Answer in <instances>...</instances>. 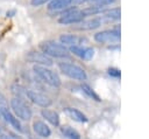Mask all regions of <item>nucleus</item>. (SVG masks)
<instances>
[{
	"label": "nucleus",
	"instance_id": "nucleus-1",
	"mask_svg": "<svg viewBox=\"0 0 149 139\" xmlns=\"http://www.w3.org/2000/svg\"><path fill=\"white\" fill-rule=\"evenodd\" d=\"M40 48L44 54H47L50 57H58V58H66L70 56L69 50L64 44L57 43L54 41H45L40 44Z\"/></svg>",
	"mask_w": 149,
	"mask_h": 139
},
{
	"label": "nucleus",
	"instance_id": "nucleus-2",
	"mask_svg": "<svg viewBox=\"0 0 149 139\" xmlns=\"http://www.w3.org/2000/svg\"><path fill=\"white\" fill-rule=\"evenodd\" d=\"M33 70H34V72H35L44 83L49 84L50 86H54V88L61 86L62 82H61L59 76H58L55 71H52V70L45 68V65H37V64H36V65H34Z\"/></svg>",
	"mask_w": 149,
	"mask_h": 139
},
{
	"label": "nucleus",
	"instance_id": "nucleus-3",
	"mask_svg": "<svg viewBox=\"0 0 149 139\" xmlns=\"http://www.w3.org/2000/svg\"><path fill=\"white\" fill-rule=\"evenodd\" d=\"M61 71L66 75L70 78L77 79V81H85L87 78V75L85 72V70L83 68H80L79 65H76L73 63H68V62H62L58 64Z\"/></svg>",
	"mask_w": 149,
	"mask_h": 139
},
{
	"label": "nucleus",
	"instance_id": "nucleus-4",
	"mask_svg": "<svg viewBox=\"0 0 149 139\" xmlns=\"http://www.w3.org/2000/svg\"><path fill=\"white\" fill-rule=\"evenodd\" d=\"M61 18L58 19V22L61 25H74L84 20L85 14L83 11H79L77 8H65V11H59Z\"/></svg>",
	"mask_w": 149,
	"mask_h": 139
},
{
	"label": "nucleus",
	"instance_id": "nucleus-5",
	"mask_svg": "<svg viewBox=\"0 0 149 139\" xmlns=\"http://www.w3.org/2000/svg\"><path fill=\"white\" fill-rule=\"evenodd\" d=\"M10 107L14 111L15 116L22 120H29L31 118V110L27 104L20 98V97H14L10 99Z\"/></svg>",
	"mask_w": 149,
	"mask_h": 139
},
{
	"label": "nucleus",
	"instance_id": "nucleus-6",
	"mask_svg": "<svg viewBox=\"0 0 149 139\" xmlns=\"http://www.w3.org/2000/svg\"><path fill=\"white\" fill-rule=\"evenodd\" d=\"M94 40L99 43H107V42H118L120 40V30L112 29V30H102L94 34Z\"/></svg>",
	"mask_w": 149,
	"mask_h": 139
},
{
	"label": "nucleus",
	"instance_id": "nucleus-7",
	"mask_svg": "<svg viewBox=\"0 0 149 139\" xmlns=\"http://www.w3.org/2000/svg\"><path fill=\"white\" fill-rule=\"evenodd\" d=\"M26 96L34 104H36L38 106H42V107H48L52 104L51 99L48 96H45L41 92H37V91H34V90H26Z\"/></svg>",
	"mask_w": 149,
	"mask_h": 139
},
{
	"label": "nucleus",
	"instance_id": "nucleus-8",
	"mask_svg": "<svg viewBox=\"0 0 149 139\" xmlns=\"http://www.w3.org/2000/svg\"><path fill=\"white\" fill-rule=\"evenodd\" d=\"M27 60L37 65H52V60L50 56L43 51H29L27 54Z\"/></svg>",
	"mask_w": 149,
	"mask_h": 139
},
{
	"label": "nucleus",
	"instance_id": "nucleus-9",
	"mask_svg": "<svg viewBox=\"0 0 149 139\" xmlns=\"http://www.w3.org/2000/svg\"><path fill=\"white\" fill-rule=\"evenodd\" d=\"M70 51L73 53L74 55H77L78 57H80L83 60H86V61L91 60L93 57V55H94V49L93 48H90V47L84 48V47H80V46H77V44L76 46H71Z\"/></svg>",
	"mask_w": 149,
	"mask_h": 139
},
{
	"label": "nucleus",
	"instance_id": "nucleus-10",
	"mask_svg": "<svg viewBox=\"0 0 149 139\" xmlns=\"http://www.w3.org/2000/svg\"><path fill=\"white\" fill-rule=\"evenodd\" d=\"M0 113H1V117H2L7 123H9V124L15 128V130H17L19 132H21V131H22L21 123L19 121V119H17L14 114H12V112H10L7 107L2 106V107L0 109Z\"/></svg>",
	"mask_w": 149,
	"mask_h": 139
},
{
	"label": "nucleus",
	"instance_id": "nucleus-11",
	"mask_svg": "<svg viewBox=\"0 0 149 139\" xmlns=\"http://www.w3.org/2000/svg\"><path fill=\"white\" fill-rule=\"evenodd\" d=\"M101 25V20L100 19H91L87 21H80L77 23V26L74 27V29L77 30H91V29H95Z\"/></svg>",
	"mask_w": 149,
	"mask_h": 139
},
{
	"label": "nucleus",
	"instance_id": "nucleus-12",
	"mask_svg": "<svg viewBox=\"0 0 149 139\" xmlns=\"http://www.w3.org/2000/svg\"><path fill=\"white\" fill-rule=\"evenodd\" d=\"M64 112L66 113V116H69L74 121H78V123H86L87 121V117L83 112H80L79 110H77V109L65 107L64 109Z\"/></svg>",
	"mask_w": 149,
	"mask_h": 139
},
{
	"label": "nucleus",
	"instance_id": "nucleus-13",
	"mask_svg": "<svg viewBox=\"0 0 149 139\" xmlns=\"http://www.w3.org/2000/svg\"><path fill=\"white\" fill-rule=\"evenodd\" d=\"M33 128H34V131H35L40 137H43V138H48V137H50V134H51V131H50L49 126H48L45 123L41 121V120L34 121Z\"/></svg>",
	"mask_w": 149,
	"mask_h": 139
},
{
	"label": "nucleus",
	"instance_id": "nucleus-14",
	"mask_svg": "<svg viewBox=\"0 0 149 139\" xmlns=\"http://www.w3.org/2000/svg\"><path fill=\"white\" fill-rule=\"evenodd\" d=\"M41 114H42V117H43L45 120H48L50 124H52V125H55V126H58V125H59V116H58L57 112H55V111L49 110V109L45 107V109L42 110Z\"/></svg>",
	"mask_w": 149,
	"mask_h": 139
},
{
	"label": "nucleus",
	"instance_id": "nucleus-15",
	"mask_svg": "<svg viewBox=\"0 0 149 139\" xmlns=\"http://www.w3.org/2000/svg\"><path fill=\"white\" fill-rule=\"evenodd\" d=\"M70 4H72V0H51L48 8L50 11L59 12V11L68 8V6H70Z\"/></svg>",
	"mask_w": 149,
	"mask_h": 139
},
{
	"label": "nucleus",
	"instance_id": "nucleus-16",
	"mask_svg": "<svg viewBox=\"0 0 149 139\" xmlns=\"http://www.w3.org/2000/svg\"><path fill=\"white\" fill-rule=\"evenodd\" d=\"M120 8L115 7V8H111V9H104L102 12V16L107 20H119L120 19Z\"/></svg>",
	"mask_w": 149,
	"mask_h": 139
},
{
	"label": "nucleus",
	"instance_id": "nucleus-17",
	"mask_svg": "<svg viewBox=\"0 0 149 139\" xmlns=\"http://www.w3.org/2000/svg\"><path fill=\"white\" fill-rule=\"evenodd\" d=\"M59 42L66 46H76L78 43V37L72 34H64L59 36Z\"/></svg>",
	"mask_w": 149,
	"mask_h": 139
},
{
	"label": "nucleus",
	"instance_id": "nucleus-18",
	"mask_svg": "<svg viewBox=\"0 0 149 139\" xmlns=\"http://www.w3.org/2000/svg\"><path fill=\"white\" fill-rule=\"evenodd\" d=\"M61 132H62L63 135L66 137L68 139H80L79 133H78L76 130H73L71 126H63V127L61 128Z\"/></svg>",
	"mask_w": 149,
	"mask_h": 139
},
{
	"label": "nucleus",
	"instance_id": "nucleus-19",
	"mask_svg": "<svg viewBox=\"0 0 149 139\" xmlns=\"http://www.w3.org/2000/svg\"><path fill=\"white\" fill-rule=\"evenodd\" d=\"M81 89H83V91L90 97V98H92V99H94V100H97V102H99L100 100V98H99V96L88 86V85H86V84H83L81 85Z\"/></svg>",
	"mask_w": 149,
	"mask_h": 139
},
{
	"label": "nucleus",
	"instance_id": "nucleus-20",
	"mask_svg": "<svg viewBox=\"0 0 149 139\" xmlns=\"http://www.w3.org/2000/svg\"><path fill=\"white\" fill-rule=\"evenodd\" d=\"M116 0H90V2L93 5V6H98V7H105L107 5H111V4H114Z\"/></svg>",
	"mask_w": 149,
	"mask_h": 139
},
{
	"label": "nucleus",
	"instance_id": "nucleus-21",
	"mask_svg": "<svg viewBox=\"0 0 149 139\" xmlns=\"http://www.w3.org/2000/svg\"><path fill=\"white\" fill-rule=\"evenodd\" d=\"M49 1H51V0H31V1H30V4H31V6L37 7V6L44 5L45 2H49Z\"/></svg>",
	"mask_w": 149,
	"mask_h": 139
},
{
	"label": "nucleus",
	"instance_id": "nucleus-22",
	"mask_svg": "<svg viewBox=\"0 0 149 139\" xmlns=\"http://www.w3.org/2000/svg\"><path fill=\"white\" fill-rule=\"evenodd\" d=\"M108 74H109L111 76H114V77H120V75H121L120 70L114 69V68H109V69H108Z\"/></svg>",
	"mask_w": 149,
	"mask_h": 139
},
{
	"label": "nucleus",
	"instance_id": "nucleus-23",
	"mask_svg": "<svg viewBox=\"0 0 149 139\" xmlns=\"http://www.w3.org/2000/svg\"><path fill=\"white\" fill-rule=\"evenodd\" d=\"M7 104V100H6V97L0 92V106H5Z\"/></svg>",
	"mask_w": 149,
	"mask_h": 139
},
{
	"label": "nucleus",
	"instance_id": "nucleus-24",
	"mask_svg": "<svg viewBox=\"0 0 149 139\" xmlns=\"http://www.w3.org/2000/svg\"><path fill=\"white\" fill-rule=\"evenodd\" d=\"M87 1H90V0H72V2H73V4H76V5L85 4V2H87Z\"/></svg>",
	"mask_w": 149,
	"mask_h": 139
},
{
	"label": "nucleus",
	"instance_id": "nucleus-25",
	"mask_svg": "<svg viewBox=\"0 0 149 139\" xmlns=\"http://www.w3.org/2000/svg\"><path fill=\"white\" fill-rule=\"evenodd\" d=\"M0 139H13V138L8 137L7 134H0Z\"/></svg>",
	"mask_w": 149,
	"mask_h": 139
},
{
	"label": "nucleus",
	"instance_id": "nucleus-26",
	"mask_svg": "<svg viewBox=\"0 0 149 139\" xmlns=\"http://www.w3.org/2000/svg\"><path fill=\"white\" fill-rule=\"evenodd\" d=\"M6 14H7V16H13L15 14V11H8Z\"/></svg>",
	"mask_w": 149,
	"mask_h": 139
},
{
	"label": "nucleus",
	"instance_id": "nucleus-27",
	"mask_svg": "<svg viewBox=\"0 0 149 139\" xmlns=\"http://www.w3.org/2000/svg\"><path fill=\"white\" fill-rule=\"evenodd\" d=\"M0 118H2V117H1V113H0Z\"/></svg>",
	"mask_w": 149,
	"mask_h": 139
}]
</instances>
